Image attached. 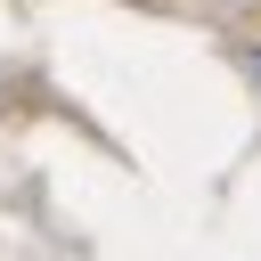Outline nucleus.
Instances as JSON below:
<instances>
[]
</instances>
